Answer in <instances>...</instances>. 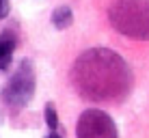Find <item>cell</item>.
I'll use <instances>...</instances> for the list:
<instances>
[{
	"instance_id": "cell-1",
	"label": "cell",
	"mask_w": 149,
	"mask_h": 138,
	"mask_svg": "<svg viewBox=\"0 0 149 138\" xmlns=\"http://www.w3.org/2000/svg\"><path fill=\"white\" fill-rule=\"evenodd\" d=\"M69 84L89 104L112 106L127 99L134 86L130 65L110 48H89L69 69Z\"/></svg>"
},
{
	"instance_id": "cell-2",
	"label": "cell",
	"mask_w": 149,
	"mask_h": 138,
	"mask_svg": "<svg viewBox=\"0 0 149 138\" xmlns=\"http://www.w3.org/2000/svg\"><path fill=\"white\" fill-rule=\"evenodd\" d=\"M108 19L123 37L149 41V0H115Z\"/></svg>"
},
{
	"instance_id": "cell-3",
	"label": "cell",
	"mask_w": 149,
	"mask_h": 138,
	"mask_svg": "<svg viewBox=\"0 0 149 138\" xmlns=\"http://www.w3.org/2000/svg\"><path fill=\"white\" fill-rule=\"evenodd\" d=\"M35 84H37L35 67L28 58H24L17 65V69L13 71V76L7 80L2 93H0V99L11 110V114H17L19 110H24L30 104V99L35 97Z\"/></svg>"
},
{
	"instance_id": "cell-4",
	"label": "cell",
	"mask_w": 149,
	"mask_h": 138,
	"mask_svg": "<svg viewBox=\"0 0 149 138\" xmlns=\"http://www.w3.org/2000/svg\"><path fill=\"white\" fill-rule=\"evenodd\" d=\"M76 138H119L115 119L100 108H86L76 123Z\"/></svg>"
},
{
	"instance_id": "cell-5",
	"label": "cell",
	"mask_w": 149,
	"mask_h": 138,
	"mask_svg": "<svg viewBox=\"0 0 149 138\" xmlns=\"http://www.w3.org/2000/svg\"><path fill=\"white\" fill-rule=\"evenodd\" d=\"M17 48V39L13 33L0 35V71H7L13 63V52Z\"/></svg>"
},
{
	"instance_id": "cell-6",
	"label": "cell",
	"mask_w": 149,
	"mask_h": 138,
	"mask_svg": "<svg viewBox=\"0 0 149 138\" xmlns=\"http://www.w3.org/2000/svg\"><path fill=\"white\" fill-rule=\"evenodd\" d=\"M71 22H74V13L67 7H58L52 13V24L56 28H67V26H71Z\"/></svg>"
},
{
	"instance_id": "cell-7",
	"label": "cell",
	"mask_w": 149,
	"mask_h": 138,
	"mask_svg": "<svg viewBox=\"0 0 149 138\" xmlns=\"http://www.w3.org/2000/svg\"><path fill=\"white\" fill-rule=\"evenodd\" d=\"M45 123H48L50 130H56V127H58V119H56L54 104H45Z\"/></svg>"
},
{
	"instance_id": "cell-8",
	"label": "cell",
	"mask_w": 149,
	"mask_h": 138,
	"mask_svg": "<svg viewBox=\"0 0 149 138\" xmlns=\"http://www.w3.org/2000/svg\"><path fill=\"white\" fill-rule=\"evenodd\" d=\"M9 11H11V2H9V0H0V19L7 17Z\"/></svg>"
},
{
	"instance_id": "cell-9",
	"label": "cell",
	"mask_w": 149,
	"mask_h": 138,
	"mask_svg": "<svg viewBox=\"0 0 149 138\" xmlns=\"http://www.w3.org/2000/svg\"><path fill=\"white\" fill-rule=\"evenodd\" d=\"M45 138H63V136H61V134H58L56 130H50V134L45 136Z\"/></svg>"
}]
</instances>
